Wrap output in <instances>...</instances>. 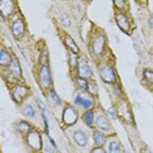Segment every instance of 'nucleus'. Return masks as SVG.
<instances>
[{"label": "nucleus", "instance_id": "nucleus-1", "mask_svg": "<svg viewBox=\"0 0 153 153\" xmlns=\"http://www.w3.org/2000/svg\"><path fill=\"white\" fill-rule=\"evenodd\" d=\"M69 144L74 153H90L94 145H92V128L85 126L84 123H76L75 126L64 128Z\"/></svg>", "mask_w": 153, "mask_h": 153}, {"label": "nucleus", "instance_id": "nucleus-2", "mask_svg": "<svg viewBox=\"0 0 153 153\" xmlns=\"http://www.w3.org/2000/svg\"><path fill=\"white\" fill-rule=\"evenodd\" d=\"M88 47L92 58L94 59L97 63L105 59L106 53L110 50L107 47V36L102 27L97 25H92V30L89 33Z\"/></svg>", "mask_w": 153, "mask_h": 153}, {"label": "nucleus", "instance_id": "nucleus-3", "mask_svg": "<svg viewBox=\"0 0 153 153\" xmlns=\"http://www.w3.org/2000/svg\"><path fill=\"white\" fill-rule=\"evenodd\" d=\"M19 109H20L21 115L25 118V120L29 122L36 130L41 131V132H47L48 134L47 126H46V123H45V119L42 117L39 106H38L37 98L29 97L22 105H20Z\"/></svg>", "mask_w": 153, "mask_h": 153}, {"label": "nucleus", "instance_id": "nucleus-4", "mask_svg": "<svg viewBox=\"0 0 153 153\" xmlns=\"http://www.w3.org/2000/svg\"><path fill=\"white\" fill-rule=\"evenodd\" d=\"M56 22L67 34H69L74 39H81L80 34L79 21L74 13H71V9H63L59 11L56 16Z\"/></svg>", "mask_w": 153, "mask_h": 153}, {"label": "nucleus", "instance_id": "nucleus-5", "mask_svg": "<svg viewBox=\"0 0 153 153\" xmlns=\"http://www.w3.org/2000/svg\"><path fill=\"white\" fill-rule=\"evenodd\" d=\"M96 113V119H94V130H98L106 135V136H111V135H117L114 126L111 124V120L109 118V114L102 109L100 105L94 109Z\"/></svg>", "mask_w": 153, "mask_h": 153}, {"label": "nucleus", "instance_id": "nucleus-6", "mask_svg": "<svg viewBox=\"0 0 153 153\" xmlns=\"http://www.w3.org/2000/svg\"><path fill=\"white\" fill-rule=\"evenodd\" d=\"M98 103L96 97H93L92 94H89L88 92L85 90H80L77 89L75 92V96H74V106L76 109H79L80 111L85 113L88 110H94Z\"/></svg>", "mask_w": 153, "mask_h": 153}, {"label": "nucleus", "instance_id": "nucleus-7", "mask_svg": "<svg viewBox=\"0 0 153 153\" xmlns=\"http://www.w3.org/2000/svg\"><path fill=\"white\" fill-rule=\"evenodd\" d=\"M97 68H98L100 76L106 84L115 85L118 82V76H117V69L115 65L111 62H107L106 59L101 60L97 63Z\"/></svg>", "mask_w": 153, "mask_h": 153}, {"label": "nucleus", "instance_id": "nucleus-8", "mask_svg": "<svg viewBox=\"0 0 153 153\" xmlns=\"http://www.w3.org/2000/svg\"><path fill=\"white\" fill-rule=\"evenodd\" d=\"M46 98H47V102H48V107L51 109L53 114L56 117L58 120H62L63 111L65 109V105H67V102H64V101L58 96V93L55 92L54 88H51L46 93Z\"/></svg>", "mask_w": 153, "mask_h": 153}, {"label": "nucleus", "instance_id": "nucleus-9", "mask_svg": "<svg viewBox=\"0 0 153 153\" xmlns=\"http://www.w3.org/2000/svg\"><path fill=\"white\" fill-rule=\"evenodd\" d=\"M25 148L29 153H42L43 148V139H42V132L38 130H33L32 132L22 137Z\"/></svg>", "mask_w": 153, "mask_h": 153}, {"label": "nucleus", "instance_id": "nucleus-10", "mask_svg": "<svg viewBox=\"0 0 153 153\" xmlns=\"http://www.w3.org/2000/svg\"><path fill=\"white\" fill-rule=\"evenodd\" d=\"M37 81L45 94H46L51 88H54L53 86V74H51V69H50V65L48 64L39 65V68H38V71H37Z\"/></svg>", "mask_w": 153, "mask_h": 153}, {"label": "nucleus", "instance_id": "nucleus-11", "mask_svg": "<svg viewBox=\"0 0 153 153\" xmlns=\"http://www.w3.org/2000/svg\"><path fill=\"white\" fill-rule=\"evenodd\" d=\"M9 92H11L12 100L15 101L17 105H22L29 97H32V89H30L27 85L24 84V82L17 84L15 86H11Z\"/></svg>", "mask_w": 153, "mask_h": 153}, {"label": "nucleus", "instance_id": "nucleus-12", "mask_svg": "<svg viewBox=\"0 0 153 153\" xmlns=\"http://www.w3.org/2000/svg\"><path fill=\"white\" fill-rule=\"evenodd\" d=\"M79 120V111L74 106V103H67L65 109L63 111V117H62V123H63L64 128L75 126Z\"/></svg>", "mask_w": 153, "mask_h": 153}, {"label": "nucleus", "instance_id": "nucleus-13", "mask_svg": "<svg viewBox=\"0 0 153 153\" xmlns=\"http://www.w3.org/2000/svg\"><path fill=\"white\" fill-rule=\"evenodd\" d=\"M11 33L17 41H20L24 36H25L26 24H25V20H24V17L21 15H17L16 17H13L12 19V21H11Z\"/></svg>", "mask_w": 153, "mask_h": 153}, {"label": "nucleus", "instance_id": "nucleus-14", "mask_svg": "<svg viewBox=\"0 0 153 153\" xmlns=\"http://www.w3.org/2000/svg\"><path fill=\"white\" fill-rule=\"evenodd\" d=\"M19 12L17 1L15 0H1L0 1V13L4 20H12L13 15Z\"/></svg>", "mask_w": 153, "mask_h": 153}, {"label": "nucleus", "instance_id": "nucleus-15", "mask_svg": "<svg viewBox=\"0 0 153 153\" xmlns=\"http://www.w3.org/2000/svg\"><path fill=\"white\" fill-rule=\"evenodd\" d=\"M105 149H106V153H126L123 145H122V143L119 140V137H118L117 135L107 136Z\"/></svg>", "mask_w": 153, "mask_h": 153}, {"label": "nucleus", "instance_id": "nucleus-16", "mask_svg": "<svg viewBox=\"0 0 153 153\" xmlns=\"http://www.w3.org/2000/svg\"><path fill=\"white\" fill-rule=\"evenodd\" d=\"M115 110H117L118 117H120L123 122H126V123H128V124H134V118H132L131 109H130L128 103L124 100H122V102L115 107Z\"/></svg>", "mask_w": 153, "mask_h": 153}, {"label": "nucleus", "instance_id": "nucleus-17", "mask_svg": "<svg viewBox=\"0 0 153 153\" xmlns=\"http://www.w3.org/2000/svg\"><path fill=\"white\" fill-rule=\"evenodd\" d=\"M77 77L85 79V80H93V71L90 68V65L88 63L85 58H80L79 59V64H77Z\"/></svg>", "mask_w": 153, "mask_h": 153}, {"label": "nucleus", "instance_id": "nucleus-18", "mask_svg": "<svg viewBox=\"0 0 153 153\" xmlns=\"http://www.w3.org/2000/svg\"><path fill=\"white\" fill-rule=\"evenodd\" d=\"M115 22L117 25L119 26V29L122 30L123 33L126 34H131V29H132V24H131V20L126 13H120V12H117L115 13Z\"/></svg>", "mask_w": 153, "mask_h": 153}, {"label": "nucleus", "instance_id": "nucleus-19", "mask_svg": "<svg viewBox=\"0 0 153 153\" xmlns=\"http://www.w3.org/2000/svg\"><path fill=\"white\" fill-rule=\"evenodd\" d=\"M42 139H43L42 153H60L56 143L54 141V139L51 137L47 132H42Z\"/></svg>", "mask_w": 153, "mask_h": 153}, {"label": "nucleus", "instance_id": "nucleus-20", "mask_svg": "<svg viewBox=\"0 0 153 153\" xmlns=\"http://www.w3.org/2000/svg\"><path fill=\"white\" fill-rule=\"evenodd\" d=\"M13 131L16 132L17 135H21V137H25L29 132H32L33 130H36L29 122L26 120H17L13 123Z\"/></svg>", "mask_w": 153, "mask_h": 153}, {"label": "nucleus", "instance_id": "nucleus-21", "mask_svg": "<svg viewBox=\"0 0 153 153\" xmlns=\"http://www.w3.org/2000/svg\"><path fill=\"white\" fill-rule=\"evenodd\" d=\"M71 5V12L75 15V17L77 19V21H81L82 17H84V13H85V9L84 7L86 5V3H82V1H71L68 3Z\"/></svg>", "mask_w": 153, "mask_h": 153}, {"label": "nucleus", "instance_id": "nucleus-22", "mask_svg": "<svg viewBox=\"0 0 153 153\" xmlns=\"http://www.w3.org/2000/svg\"><path fill=\"white\" fill-rule=\"evenodd\" d=\"M62 37H63V43L65 45V47H67L69 51H72V53H75V54H77V55H79L80 48H79L77 45H76V42H75L74 38L69 36V34L65 33L64 30H62Z\"/></svg>", "mask_w": 153, "mask_h": 153}, {"label": "nucleus", "instance_id": "nucleus-23", "mask_svg": "<svg viewBox=\"0 0 153 153\" xmlns=\"http://www.w3.org/2000/svg\"><path fill=\"white\" fill-rule=\"evenodd\" d=\"M13 62V56L11 54V50H7L4 46H1V51H0V65L1 68H8Z\"/></svg>", "mask_w": 153, "mask_h": 153}, {"label": "nucleus", "instance_id": "nucleus-24", "mask_svg": "<svg viewBox=\"0 0 153 153\" xmlns=\"http://www.w3.org/2000/svg\"><path fill=\"white\" fill-rule=\"evenodd\" d=\"M92 139H93V144H94V147H103L105 148L107 136L103 134V132H101V131L93 128L92 130Z\"/></svg>", "mask_w": 153, "mask_h": 153}, {"label": "nucleus", "instance_id": "nucleus-25", "mask_svg": "<svg viewBox=\"0 0 153 153\" xmlns=\"http://www.w3.org/2000/svg\"><path fill=\"white\" fill-rule=\"evenodd\" d=\"M9 72L15 76V77L17 79V80H20L21 82H24L22 81V69H21V65H20V62L17 60V58H13V62H12V64L9 65L8 68Z\"/></svg>", "mask_w": 153, "mask_h": 153}, {"label": "nucleus", "instance_id": "nucleus-26", "mask_svg": "<svg viewBox=\"0 0 153 153\" xmlns=\"http://www.w3.org/2000/svg\"><path fill=\"white\" fill-rule=\"evenodd\" d=\"M94 119H96V113L94 110H88L85 113H82L81 115V120L85 126H88L89 128H94Z\"/></svg>", "mask_w": 153, "mask_h": 153}, {"label": "nucleus", "instance_id": "nucleus-27", "mask_svg": "<svg viewBox=\"0 0 153 153\" xmlns=\"http://www.w3.org/2000/svg\"><path fill=\"white\" fill-rule=\"evenodd\" d=\"M68 59H69V67H71V71L72 69H76V71H77V64H79V59H80L77 56V54L69 51L68 53Z\"/></svg>", "mask_w": 153, "mask_h": 153}, {"label": "nucleus", "instance_id": "nucleus-28", "mask_svg": "<svg viewBox=\"0 0 153 153\" xmlns=\"http://www.w3.org/2000/svg\"><path fill=\"white\" fill-rule=\"evenodd\" d=\"M88 82H89V80H85L81 77H75V84L77 86V89H80V90L88 92Z\"/></svg>", "mask_w": 153, "mask_h": 153}, {"label": "nucleus", "instance_id": "nucleus-29", "mask_svg": "<svg viewBox=\"0 0 153 153\" xmlns=\"http://www.w3.org/2000/svg\"><path fill=\"white\" fill-rule=\"evenodd\" d=\"M88 93L89 94H92L93 97H96V98H97V96H98V86H97L94 80H89V82H88Z\"/></svg>", "mask_w": 153, "mask_h": 153}, {"label": "nucleus", "instance_id": "nucleus-30", "mask_svg": "<svg viewBox=\"0 0 153 153\" xmlns=\"http://www.w3.org/2000/svg\"><path fill=\"white\" fill-rule=\"evenodd\" d=\"M114 7L117 8L118 12L120 13H124V11H127V7H128V3L124 1V0H115V1L113 3Z\"/></svg>", "mask_w": 153, "mask_h": 153}, {"label": "nucleus", "instance_id": "nucleus-31", "mask_svg": "<svg viewBox=\"0 0 153 153\" xmlns=\"http://www.w3.org/2000/svg\"><path fill=\"white\" fill-rule=\"evenodd\" d=\"M143 76H144V81L147 82L149 86H153V71H151V69H144V71H143Z\"/></svg>", "mask_w": 153, "mask_h": 153}, {"label": "nucleus", "instance_id": "nucleus-32", "mask_svg": "<svg viewBox=\"0 0 153 153\" xmlns=\"http://www.w3.org/2000/svg\"><path fill=\"white\" fill-rule=\"evenodd\" d=\"M46 64H48V51L47 48H45L39 56V65H46Z\"/></svg>", "mask_w": 153, "mask_h": 153}, {"label": "nucleus", "instance_id": "nucleus-33", "mask_svg": "<svg viewBox=\"0 0 153 153\" xmlns=\"http://www.w3.org/2000/svg\"><path fill=\"white\" fill-rule=\"evenodd\" d=\"M109 114H110V117H111V119H118V114H117V110H115V107H110V110H109Z\"/></svg>", "mask_w": 153, "mask_h": 153}, {"label": "nucleus", "instance_id": "nucleus-34", "mask_svg": "<svg viewBox=\"0 0 153 153\" xmlns=\"http://www.w3.org/2000/svg\"><path fill=\"white\" fill-rule=\"evenodd\" d=\"M90 153H106V149L103 147H93Z\"/></svg>", "mask_w": 153, "mask_h": 153}, {"label": "nucleus", "instance_id": "nucleus-35", "mask_svg": "<svg viewBox=\"0 0 153 153\" xmlns=\"http://www.w3.org/2000/svg\"><path fill=\"white\" fill-rule=\"evenodd\" d=\"M147 22H148V25L149 27L153 30V13H149V16H148V20H147Z\"/></svg>", "mask_w": 153, "mask_h": 153}, {"label": "nucleus", "instance_id": "nucleus-36", "mask_svg": "<svg viewBox=\"0 0 153 153\" xmlns=\"http://www.w3.org/2000/svg\"><path fill=\"white\" fill-rule=\"evenodd\" d=\"M140 153H153V152H152V149H151V148H149V147H148V145H147V144H145V145H144V147H143V148H141V151H140Z\"/></svg>", "mask_w": 153, "mask_h": 153}]
</instances>
